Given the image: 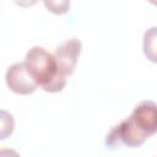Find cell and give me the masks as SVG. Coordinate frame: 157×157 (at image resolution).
Instances as JSON below:
<instances>
[{
    "instance_id": "1",
    "label": "cell",
    "mask_w": 157,
    "mask_h": 157,
    "mask_svg": "<svg viewBox=\"0 0 157 157\" xmlns=\"http://www.w3.org/2000/svg\"><path fill=\"white\" fill-rule=\"evenodd\" d=\"M25 66L32 78L45 92L55 93L64 90L66 77L58 71L54 55L42 47H32L25 58Z\"/></svg>"
},
{
    "instance_id": "2",
    "label": "cell",
    "mask_w": 157,
    "mask_h": 157,
    "mask_svg": "<svg viewBox=\"0 0 157 157\" xmlns=\"http://www.w3.org/2000/svg\"><path fill=\"white\" fill-rule=\"evenodd\" d=\"M150 136H152L142 125L130 114L117 126H114L110 132L107 135L105 144L110 147H114L119 144L128 147H139L141 146Z\"/></svg>"
},
{
    "instance_id": "3",
    "label": "cell",
    "mask_w": 157,
    "mask_h": 157,
    "mask_svg": "<svg viewBox=\"0 0 157 157\" xmlns=\"http://www.w3.org/2000/svg\"><path fill=\"white\" fill-rule=\"evenodd\" d=\"M81 42L77 38L66 39L56 47L53 55L56 63L58 71L65 77L74 72L81 53Z\"/></svg>"
},
{
    "instance_id": "4",
    "label": "cell",
    "mask_w": 157,
    "mask_h": 157,
    "mask_svg": "<svg viewBox=\"0 0 157 157\" xmlns=\"http://www.w3.org/2000/svg\"><path fill=\"white\" fill-rule=\"evenodd\" d=\"M5 81L7 87L17 94H31L38 85L28 74L25 63H15L7 67L5 74Z\"/></svg>"
},
{
    "instance_id": "5",
    "label": "cell",
    "mask_w": 157,
    "mask_h": 157,
    "mask_svg": "<svg viewBox=\"0 0 157 157\" xmlns=\"http://www.w3.org/2000/svg\"><path fill=\"white\" fill-rule=\"evenodd\" d=\"M156 27H151L144 34V53L152 63H156Z\"/></svg>"
},
{
    "instance_id": "6",
    "label": "cell",
    "mask_w": 157,
    "mask_h": 157,
    "mask_svg": "<svg viewBox=\"0 0 157 157\" xmlns=\"http://www.w3.org/2000/svg\"><path fill=\"white\" fill-rule=\"evenodd\" d=\"M15 129V119L7 110L0 109V140L7 139Z\"/></svg>"
},
{
    "instance_id": "7",
    "label": "cell",
    "mask_w": 157,
    "mask_h": 157,
    "mask_svg": "<svg viewBox=\"0 0 157 157\" xmlns=\"http://www.w3.org/2000/svg\"><path fill=\"white\" fill-rule=\"evenodd\" d=\"M44 5L48 7V10L53 13H56V15H61V13H65L67 12L69 7H70V1L67 0H61V1H53V0H45L44 1Z\"/></svg>"
},
{
    "instance_id": "8",
    "label": "cell",
    "mask_w": 157,
    "mask_h": 157,
    "mask_svg": "<svg viewBox=\"0 0 157 157\" xmlns=\"http://www.w3.org/2000/svg\"><path fill=\"white\" fill-rule=\"evenodd\" d=\"M0 157H21L18 152L12 148H0Z\"/></svg>"
}]
</instances>
